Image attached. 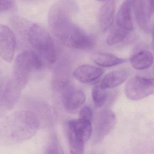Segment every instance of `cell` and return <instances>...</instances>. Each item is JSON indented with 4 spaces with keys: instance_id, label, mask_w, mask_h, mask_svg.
I'll return each instance as SVG.
<instances>
[{
    "instance_id": "1",
    "label": "cell",
    "mask_w": 154,
    "mask_h": 154,
    "mask_svg": "<svg viewBox=\"0 0 154 154\" xmlns=\"http://www.w3.org/2000/svg\"><path fill=\"white\" fill-rule=\"evenodd\" d=\"M78 6L74 0H59L49 10L48 24L54 36L68 47L80 50L91 49L93 38L73 21Z\"/></svg>"
},
{
    "instance_id": "2",
    "label": "cell",
    "mask_w": 154,
    "mask_h": 154,
    "mask_svg": "<svg viewBox=\"0 0 154 154\" xmlns=\"http://www.w3.org/2000/svg\"><path fill=\"white\" fill-rule=\"evenodd\" d=\"M39 127L40 120L35 112H16L0 123V140L8 144L22 143L34 137Z\"/></svg>"
},
{
    "instance_id": "3",
    "label": "cell",
    "mask_w": 154,
    "mask_h": 154,
    "mask_svg": "<svg viewBox=\"0 0 154 154\" xmlns=\"http://www.w3.org/2000/svg\"><path fill=\"white\" fill-rule=\"evenodd\" d=\"M28 41L33 51L45 63L53 64L57 59L54 42L48 32L38 24H32L26 31Z\"/></svg>"
},
{
    "instance_id": "4",
    "label": "cell",
    "mask_w": 154,
    "mask_h": 154,
    "mask_svg": "<svg viewBox=\"0 0 154 154\" xmlns=\"http://www.w3.org/2000/svg\"><path fill=\"white\" fill-rule=\"evenodd\" d=\"M45 62L33 50H25L17 57L13 68L12 80L23 90L29 81L34 70L40 71Z\"/></svg>"
},
{
    "instance_id": "5",
    "label": "cell",
    "mask_w": 154,
    "mask_h": 154,
    "mask_svg": "<svg viewBox=\"0 0 154 154\" xmlns=\"http://www.w3.org/2000/svg\"><path fill=\"white\" fill-rule=\"evenodd\" d=\"M153 78L136 76L131 78L125 86V94L131 100H142L154 93Z\"/></svg>"
},
{
    "instance_id": "6",
    "label": "cell",
    "mask_w": 154,
    "mask_h": 154,
    "mask_svg": "<svg viewBox=\"0 0 154 154\" xmlns=\"http://www.w3.org/2000/svg\"><path fill=\"white\" fill-rule=\"evenodd\" d=\"M116 117L113 112L105 110L100 112L95 119L94 133V142H101L115 127Z\"/></svg>"
},
{
    "instance_id": "7",
    "label": "cell",
    "mask_w": 154,
    "mask_h": 154,
    "mask_svg": "<svg viewBox=\"0 0 154 154\" xmlns=\"http://www.w3.org/2000/svg\"><path fill=\"white\" fill-rule=\"evenodd\" d=\"M133 7L136 20L140 29L151 30V19L154 14V0H129Z\"/></svg>"
},
{
    "instance_id": "8",
    "label": "cell",
    "mask_w": 154,
    "mask_h": 154,
    "mask_svg": "<svg viewBox=\"0 0 154 154\" xmlns=\"http://www.w3.org/2000/svg\"><path fill=\"white\" fill-rule=\"evenodd\" d=\"M16 46V38L12 30L0 24V57L7 63L13 60Z\"/></svg>"
},
{
    "instance_id": "9",
    "label": "cell",
    "mask_w": 154,
    "mask_h": 154,
    "mask_svg": "<svg viewBox=\"0 0 154 154\" xmlns=\"http://www.w3.org/2000/svg\"><path fill=\"white\" fill-rule=\"evenodd\" d=\"M62 102L66 110L70 112L77 111L85 102V95L82 90L75 89L68 85L62 89Z\"/></svg>"
},
{
    "instance_id": "10",
    "label": "cell",
    "mask_w": 154,
    "mask_h": 154,
    "mask_svg": "<svg viewBox=\"0 0 154 154\" xmlns=\"http://www.w3.org/2000/svg\"><path fill=\"white\" fill-rule=\"evenodd\" d=\"M22 91L12 79L8 82L2 97V105L4 109H12L18 100Z\"/></svg>"
},
{
    "instance_id": "11",
    "label": "cell",
    "mask_w": 154,
    "mask_h": 154,
    "mask_svg": "<svg viewBox=\"0 0 154 154\" xmlns=\"http://www.w3.org/2000/svg\"><path fill=\"white\" fill-rule=\"evenodd\" d=\"M103 71L101 68L89 65H83L77 67L73 72L75 79L83 83H90L101 76Z\"/></svg>"
},
{
    "instance_id": "12",
    "label": "cell",
    "mask_w": 154,
    "mask_h": 154,
    "mask_svg": "<svg viewBox=\"0 0 154 154\" xmlns=\"http://www.w3.org/2000/svg\"><path fill=\"white\" fill-rule=\"evenodd\" d=\"M67 127L72 130L83 140L87 142L92 134V128L90 121L79 119L69 121Z\"/></svg>"
},
{
    "instance_id": "13",
    "label": "cell",
    "mask_w": 154,
    "mask_h": 154,
    "mask_svg": "<svg viewBox=\"0 0 154 154\" xmlns=\"http://www.w3.org/2000/svg\"><path fill=\"white\" fill-rule=\"evenodd\" d=\"M131 7L129 0H125L121 6L116 17L117 26L128 31L133 29L131 17Z\"/></svg>"
},
{
    "instance_id": "14",
    "label": "cell",
    "mask_w": 154,
    "mask_h": 154,
    "mask_svg": "<svg viewBox=\"0 0 154 154\" xmlns=\"http://www.w3.org/2000/svg\"><path fill=\"white\" fill-rule=\"evenodd\" d=\"M115 8V0H109L100 10L99 22L103 31L109 29L113 23Z\"/></svg>"
},
{
    "instance_id": "15",
    "label": "cell",
    "mask_w": 154,
    "mask_h": 154,
    "mask_svg": "<svg viewBox=\"0 0 154 154\" xmlns=\"http://www.w3.org/2000/svg\"><path fill=\"white\" fill-rule=\"evenodd\" d=\"M128 75V72L125 70L112 71L104 76L100 85L104 89L115 88L123 83Z\"/></svg>"
},
{
    "instance_id": "16",
    "label": "cell",
    "mask_w": 154,
    "mask_h": 154,
    "mask_svg": "<svg viewBox=\"0 0 154 154\" xmlns=\"http://www.w3.org/2000/svg\"><path fill=\"white\" fill-rule=\"evenodd\" d=\"M130 63L133 68L137 70L148 69L153 63V56L149 51L141 50L131 57Z\"/></svg>"
},
{
    "instance_id": "17",
    "label": "cell",
    "mask_w": 154,
    "mask_h": 154,
    "mask_svg": "<svg viewBox=\"0 0 154 154\" xmlns=\"http://www.w3.org/2000/svg\"><path fill=\"white\" fill-rule=\"evenodd\" d=\"M92 60L99 66L109 67L123 63L127 61L112 54L105 53H96L91 57Z\"/></svg>"
},
{
    "instance_id": "18",
    "label": "cell",
    "mask_w": 154,
    "mask_h": 154,
    "mask_svg": "<svg viewBox=\"0 0 154 154\" xmlns=\"http://www.w3.org/2000/svg\"><path fill=\"white\" fill-rule=\"evenodd\" d=\"M67 136L70 152L72 154H83L85 142L70 128L67 127Z\"/></svg>"
},
{
    "instance_id": "19",
    "label": "cell",
    "mask_w": 154,
    "mask_h": 154,
    "mask_svg": "<svg viewBox=\"0 0 154 154\" xmlns=\"http://www.w3.org/2000/svg\"><path fill=\"white\" fill-rule=\"evenodd\" d=\"M128 34V30L121 28L117 26L109 33L106 39V43L107 45L110 46L119 44L126 38Z\"/></svg>"
},
{
    "instance_id": "20",
    "label": "cell",
    "mask_w": 154,
    "mask_h": 154,
    "mask_svg": "<svg viewBox=\"0 0 154 154\" xmlns=\"http://www.w3.org/2000/svg\"><path fill=\"white\" fill-rule=\"evenodd\" d=\"M91 95L95 106L97 108H100L107 101L108 92L107 89L102 87L100 85H97L92 88Z\"/></svg>"
},
{
    "instance_id": "21",
    "label": "cell",
    "mask_w": 154,
    "mask_h": 154,
    "mask_svg": "<svg viewBox=\"0 0 154 154\" xmlns=\"http://www.w3.org/2000/svg\"><path fill=\"white\" fill-rule=\"evenodd\" d=\"M46 154H62V147L56 135L53 134L50 137L46 147Z\"/></svg>"
},
{
    "instance_id": "22",
    "label": "cell",
    "mask_w": 154,
    "mask_h": 154,
    "mask_svg": "<svg viewBox=\"0 0 154 154\" xmlns=\"http://www.w3.org/2000/svg\"><path fill=\"white\" fill-rule=\"evenodd\" d=\"M93 112L91 108L88 105L84 106L79 112V118L91 121Z\"/></svg>"
},
{
    "instance_id": "23",
    "label": "cell",
    "mask_w": 154,
    "mask_h": 154,
    "mask_svg": "<svg viewBox=\"0 0 154 154\" xmlns=\"http://www.w3.org/2000/svg\"><path fill=\"white\" fill-rule=\"evenodd\" d=\"M15 5V0H0V13L10 10Z\"/></svg>"
},
{
    "instance_id": "24",
    "label": "cell",
    "mask_w": 154,
    "mask_h": 154,
    "mask_svg": "<svg viewBox=\"0 0 154 154\" xmlns=\"http://www.w3.org/2000/svg\"><path fill=\"white\" fill-rule=\"evenodd\" d=\"M96 1H102L103 0H96Z\"/></svg>"
},
{
    "instance_id": "25",
    "label": "cell",
    "mask_w": 154,
    "mask_h": 154,
    "mask_svg": "<svg viewBox=\"0 0 154 154\" xmlns=\"http://www.w3.org/2000/svg\"><path fill=\"white\" fill-rule=\"evenodd\" d=\"M28 1H32V0H28Z\"/></svg>"
}]
</instances>
